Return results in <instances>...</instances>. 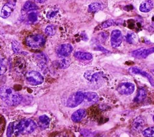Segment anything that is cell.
<instances>
[{"instance_id": "cell-33", "label": "cell", "mask_w": 154, "mask_h": 137, "mask_svg": "<svg viewBox=\"0 0 154 137\" xmlns=\"http://www.w3.org/2000/svg\"><path fill=\"white\" fill-rule=\"evenodd\" d=\"M28 18L29 20L31 21V22H34L37 20V15L35 13H30L28 14Z\"/></svg>"}, {"instance_id": "cell-8", "label": "cell", "mask_w": 154, "mask_h": 137, "mask_svg": "<svg viewBox=\"0 0 154 137\" xmlns=\"http://www.w3.org/2000/svg\"><path fill=\"white\" fill-rule=\"evenodd\" d=\"M73 50V47L70 44H61L57 49V54L58 56L64 58L68 56Z\"/></svg>"}, {"instance_id": "cell-1", "label": "cell", "mask_w": 154, "mask_h": 137, "mask_svg": "<svg viewBox=\"0 0 154 137\" xmlns=\"http://www.w3.org/2000/svg\"><path fill=\"white\" fill-rule=\"evenodd\" d=\"M0 98L9 106H16L22 100L20 94L7 86H3L0 88Z\"/></svg>"}, {"instance_id": "cell-10", "label": "cell", "mask_w": 154, "mask_h": 137, "mask_svg": "<svg viewBox=\"0 0 154 137\" xmlns=\"http://www.w3.org/2000/svg\"><path fill=\"white\" fill-rule=\"evenodd\" d=\"M146 124L145 119L141 116L137 117L132 122V128L137 132L141 131Z\"/></svg>"}, {"instance_id": "cell-24", "label": "cell", "mask_w": 154, "mask_h": 137, "mask_svg": "<svg viewBox=\"0 0 154 137\" xmlns=\"http://www.w3.org/2000/svg\"><path fill=\"white\" fill-rule=\"evenodd\" d=\"M37 59L40 61L42 65H44L45 63L48 62V58L47 56L43 53L37 54L36 56Z\"/></svg>"}, {"instance_id": "cell-28", "label": "cell", "mask_w": 154, "mask_h": 137, "mask_svg": "<svg viewBox=\"0 0 154 137\" xmlns=\"http://www.w3.org/2000/svg\"><path fill=\"white\" fill-rule=\"evenodd\" d=\"M14 126L13 123H11L9 124L7 130V137H11L12 135L14 133Z\"/></svg>"}, {"instance_id": "cell-27", "label": "cell", "mask_w": 154, "mask_h": 137, "mask_svg": "<svg viewBox=\"0 0 154 137\" xmlns=\"http://www.w3.org/2000/svg\"><path fill=\"white\" fill-rule=\"evenodd\" d=\"M70 65V61L66 59L63 58L59 62V67L60 68H67Z\"/></svg>"}, {"instance_id": "cell-15", "label": "cell", "mask_w": 154, "mask_h": 137, "mask_svg": "<svg viewBox=\"0 0 154 137\" xmlns=\"http://www.w3.org/2000/svg\"><path fill=\"white\" fill-rule=\"evenodd\" d=\"M74 56L77 58L79 60H82V61H85V60H90L92 59L93 56L90 53L88 52H81V51H78L74 53Z\"/></svg>"}, {"instance_id": "cell-2", "label": "cell", "mask_w": 154, "mask_h": 137, "mask_svg": "<svg viewBox=\"0 0 154 137\" xmlns=\"http://www.w3.org/2000/svg\"><path fill=\"white\" fill-rule=\"evenodd\" d=\"M35 123L31 119H23L14 126V133L16 134H26L32 132L36 128Z\"/></svg>"}, {"instance_id": "cell-11", "label": "cell", "mask_w": 154, "mask_h": 137, "mask_svg": "<svg viewBox=\"0 0 154 137\" xmlns=\"http://www.w3.org/2000/svg\"><path fill=\"white\" fill-rule=\"evenodd\" d=\"M86 115V111L84 109H79L75 111L72 116L71 119L75 123H78L81 121Z\"/></svg>"}, {"instance_id": "cell-32", "label": "cell", "mask_w": 154, "mask_h": 137, "mask_svg": "<svg viewBox=\"0 0 154 137\" xmlns=\"http://www.w3.org/2000/svg\"><path fill=\"white\" fill-rule=\"evenodd\" d=\"M57 13H58V10H50L47 13L46 17H47V18L50 19H52L53 17H54L55 16V15L57 14Z\"/></svg>"}, {"instance_id": "cell-6", "label": "cell", "mask_w": 154, "mask_h": 137, "mask_svg": "<svg viewBox=\"0 0 154 137\" xmlns=\"http://www.w3.org/2000/svg\"><path fill=\"white\" fill-rule=\"evenodd\" d=\"M117 90L120 94L130 95L134 91L135 85L131 82H123L119 85Z\"/></svg>"}, {"instance_id": "cell-20", "label": "cell", "mask_w": 154, "mask_h": 137, "mask_svg": "<svg viewBox=\"0 0 154 137\" xmlns=\"http://www.w3.org/2000/svg\"><path fill=\"white\" fill-rule=\"evenodd\" d=\"M23 8L25 11H31L38 9V6L31 1H26L23 7Z\"/></svg>"}, {"instance_id": "cell-34", "label": "cell", "mask_w": 154, "mask_h": 137, "mask_svg": "<svg viewBox=\"0 0 154 137\" xmlns=\"http://www.w3.org/2000/svg\"><path fill=\"white\" fill-rule=\"evenodd\" d=\"M154 53V47L149 48V49H145L144 52V58H146L149 55Z\"/></svg>"}, {"instance_id": "cell-14", "label": "cell", "mask_w": 154, "mask_h": 137, "mask_svg": "<svg viewBox=\"0 0 154 137\" xmlns=\"http://www.w3.org/2000/svg\"><path fill=\"white\" fill-rule=\"evenodd\" d=\"M38 126L42 129H47L50 123V119L46 115H42L39 117L38 118Z\"/></svg>"}, {"instance_id": "cell-19", "label": "cell", "mask_w": 154, "mask_h": 137, "mask_svg": "<svg viewBox=\"0 0 154 137\" xmlns=\"http://www.w3.org/2000/svg\"><path fill=\"white\" fill-rule=\"evenodd\" d=\"M102 8V4L99 2H93L90 4L88 7V11L89 13H95L101 10Z\"/></svg>"}, {"instance_id": "cell-39", "label": "cell", "mask_w": 154, "mask_h": 137, "mask_svg": "<svg viewBox=\"0 0 154 137\" xmlns=\"http://www.w3.org/2000/svg\"><path fill=\"white\" fill-rule=\"evenodd\" d=\"M34 1L38 3H43L45 1H46L47 0H34Z\"/></svg>"}, {"instance_id": "cell-4", "label": "cell", "mask_w": 154, "mask_h": 137, "mask_svg": "<svg viewBox=\"0 0 154 137\" xmlns=\"http://www.w3.org/2000/svg\"><path fill=\"white\" fill-rule=\"evenodd\" d=\"M43 76L37 71H30L26 75V81L31 85H38L43 83Z\"/></svg>"}, {"instance_id": "cell-7", "label": "cell", "mask_w": 154, "mask_h": 137, "mask_svg": "<svg viewBox=\"0 0 154 137\" xmlns=\"http://www.w3.org/2000/svg\"><path fill=\"white\" fill-rule=\"evenodd\" d=\"M123 36L121 31L119 29H114L111 34V44L112 47H118L122 43Z\"/></svg>"}, {"instance_id": "cell-17", "label": "cell", "mask_w": 154, "mask_h": 137, "mask_svg": "<svg viewBox=\"0 0 154 137\" xmlns=\"http://www.w3.org/2000/svg\"><path fill=\"white\" fill-rule=\"evenodd\" d=\"M101 75L100 73H91V72L87 71L84 74V77L89 81L91 82H96L100 78Z\"/></svg>"}, {"instance_id": "cell-21", "label": "cell", "mask_w": 154, "mask_h": 137, "mask_svg": "<svg viewBox=\"0 0 154 137\" xmlns=\"http://www.w3.org/2000/svg\"><path fill=\"white\" fill-rule=\"evenodd\" d=\"M7 70V64L5 58L0 54V75H3Z\"/></svg>"}, {"instance_id": "cell-16", "label": "cell", "mask_w": 154, "mask_h": 137, "mask_svg": "<svg viewBox=\"0 0 154 137\" xmlns=\"http://www.w3.org/2000/svg\"><path fill=\"white\" fill-rule=\"evenodd\" d=\"M84 99H86L89 102H96L99 100V97L97 95V94L92 91L84 92Z\"/></svg>"}, {"instance_id": "cell-36", "label": "cell", "mask_w": 154, "mask_h": 137, "mask_svg": "<svg viewBox=\"0 0 154 137\" xmlns=\"http://www.w3.org/2000/svg\"><path fill=\"white\" fill-rule=\"evenodd\" d=\"M95 49L97 50L102 51V52H103V53H109L110 52L108 50L106 49L105 48H104L103 47H102V46H100V45L96 46V47H95Z\"/></svg>"}, {"instance_id": "cell-23", "label": "cell", "mask_w": 154, "mask_h": 137, "mask_svg": "<svg viewBox=\"0 0 154 137\" xmlns=\"http://www.w3.org/2000/svg\"><path fill=\"white\" fill-rule=\"evenodd\" d=\"M143 135L146 137H154V127H148L143 131Z\"/></svg>"}, {"instance_id": "cell-35", "label": "cell", "mask_w": 154, "mask_h": 137, "mask_svg": "<svg viewBox=\"0 0 154 137\" xmlns=\"http://www.w3.org/2000/svg\"><path fill=\"white\" fill-rule=\"evenodd\" d=\"M81 133L82 135L85 137H90L92 136V132L87 129H82L81 131Z\"/></svg>"}, {"instance_id": "cell-37", "label": "cell", "mask_w": 154, "mask_h": 137, "mask_svg": "<svg viewBox=\"0 0 154 137\" xmlns=\"http://www.w3.org/2000/svg\"><path fill=\"white\" fill-rule=\"evenodd\" d=\"M7 3H8L10 4H11L13 5H16V0H7Z\"/></svg>"}, {"instance_id": "cell-9", "label": "cell", "mask_w": 154, "mask_h": 137, "mask_svg": "<svg viewBox=\"0 0 154 137\" xmlns=\"http://www.w3.org/2000/svg\"><path fill=\"white\" fill-rule=\"evenodd\" d=\"M129 71L132 73L141 75V76L146 78L148 79V81H149V82L150 83V84L154 87V79H153L152 76L150 75H149L148 73H147L146 72L142 70L137 67H131L129 68Z\"/></svg>"}, {"instance_id": "cell-29", "label": "cell", "mask_w": 154, "mask_h": 137, "mask_svg": "<svg viewBox=\"0 0 154 137\" xmlns=\"http://www.w3.org/2000/svg\"><path fill=\"white\" fill-rule=\"evenodd\" d=\"M115 23V21L112 19H109V20H107L105 22H103L102 24H101V27L102 28H108L113 25H114Z\"/></svg>"}, {"instance_id": "cell-31", "label": "cell", "mask_w": 154, "mask_h": 137, "mask_svg": "<svg viewBox=\"0 0 154 137\" xmlns=\"http://www.w3.org/2000/svg\"><path fill=\"white\" fill-rule=\"evenodd\" d=\"M108 36V34L106 32H100L98 34V37H99V40L101 41L102 42H104L106 39L107 38Z\"/></svg>"}, {"instance_id": "cell-40", "label": "cell", "mask_w": 154, "mask_h": 137, "mask_svg": "<svg viewBox=\"0 0 154 137\" xmlns=\"http://www.w3.org/2000/svg\"><path fill=\"white\" fill-rule=\"evenodd\" d=\"M151 72H152V73L154 75V69H153V70H151Z\"/></svg>"}, {"instance_id": "cell-30", "label": "cell", "mask_w": 154, "mask_h": 137, "mask_svg": "<svg viewBox=\"0 0 154 137\" xmlns=\"http://www.w3.org/2000/svg\"><path fill=\"white\" fill-rule=\"evenodd\" d=\"M45 33L48 35H53L55 34V29L52 26H48L45 29Z\"/></svg>"}, {"instance_id": "cell-13", "label": "cell", "mask_w": 154, "mask_h": 137, "mask_svg": "<svg viewBox=\"0 0 154 137\" xmlns=\"http://www.w3.org/2000/svg\"><path fill=\"white\" fill-rule=\"evenodd\" d=\"M153 7V2L152 0H146L140 5V10L143 13L150 11Z\"/></svg>"}, {"instance_id": "cell-18", "label": "cell", "mask_w": 154, "mask_h": 137, "mask_svg": "<svg viewBox=\"0 0 154 137\" xmlns=\"http://www.w3.org/2000/svg\"><path fill=\"white\" fill-rule=\"evenodd\" d=\"M146 95H147V92L146 90L144 88H140L138 90V94L134 99L135 102L137 103L141 102L142 101L144 100V99L146 97Z\"/></svg>"}, {"instance_id": "cell-3", "label": "cell", "mask_w": 154, "mask_h": 137, "mask_svg": "<svg viewBox=\"0 0 154 137\" xmlns=\"http://www.w3.org/2000/svg\"><path fill=\"white\" fill-rule=\"evenodd\" d=\"M45 43V37L40 34L30 35L25 38V44L32 49L42 47Z\"/></svg>"}, {"instance_id": "cell-38", "label": "cell", "mask_w": 154, "mask_h": 137, "mask_svg": "<svg viewBox=\"0 0 154 137\" xmlns=\"http://www.w3.org/2000/svg\"><path fill=\"white\" fill-rule=\"evenodd\" d=\"M151 21H152L151 27H152V28H153V29H154V15H153V17H152V20H151Z\"/></svg>"}, {"instance_id": "cell-22", "label": "cell", "mask_w": 154, "mask_h": 137, "mask_svg": "<svg viewBox=\"0 0 154 137\" xmlns=\"http://www.w3.org/2000/svg\"><path fill=\"white\" fill-rule=\"evenodd\" d=\"M146 48L141 47L140 49H138L137 50H135L131 52V55L138 58H144V51Z\"/></svg>"}, {"instance_id": "cell-25", "label": "cell", "mask_w": 154, "mask_h": 137, "mask_svg": "<svg viewBox=\"0 0 154 137\" xmlns=\"http://www.w3.org/2000/svg\"><path fill=\"white\" fill-rule=\"evenodd\" d=\"M11 45H12V49L14 53H20L22 52L20 46L17 41H13L12 42Z\"/></svg>"}, {"instance_id": "cell-5", "label": "cell", "mask_w": 154, "mask_h": 137, "mask_svg": "<svg viewBox=\"0 0 154 137\" xmlns=\"http://www.w3.org/2000/svg\"><path fill=\"white\" fill-rule=\"evenodd\" d=\"M84 100V93L78 91L72 94L67 101V106L69 108H75L80 105Z\"/></svg>"}, {"instance_id": "cell-26", "label": "cell", "mask_w": 154, "mask_h": 137, "mask_svg": "<svg viewBox=\"0 0 154 137\" xmlns=\"http://www.w3.org/2000/svg\"><path fill=\"white\" fill-rule=\"evenodd\" d=\"M126 41L130 44H132L134 43L136 39V35L134 33H128L126 35Z\"/></svg>"}, {"instance_id": "cell-41", "label": "cell", "mask_w": 154, "mask_h": 137, "mask_svg": "<svg viewBox=\"0 0 154 137\" xmlns=\"http://www.w3.org/2000/svg\"><path fill=\"white\" fill-rule=\"evenodd\" d=\"M153 122H154V115H153Z\"/></svg>"}, {"instance_id": "cell-12", "label": "cell", "mask_w": 154, "mask_h": 137, "mask_svg": "<svg viewBox=\"0 0 154 137\" xmlns=\"http://www.w3.org/2000/svg\"><path fill=\"white\" fill-rule=\"evenodd\" d=\"M14 5L10 4L8 3H6L2 8L0 16L1 17L5 19L10 16L13 11L14 10Z\"/></svg>"}]
</instances>
